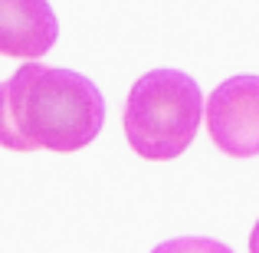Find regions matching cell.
<instances>
[{"label":"cell","instance_id":"5b68a950","mask_svg":"<svg viewBox=\"0 0 259 253\" xmlns=\"http://www.w3.org/2000/svg\"><path fill=\"white\" fill-rule=\"evenodd\" d=\"M151 253H233V250L220 240H210V237H174V240L158 243Z\"/></svg>","mask_w":259,"mask_h":253},{"label":"cell","instance_id":"277c9868","mask_svg":"<svg viewBox=\"0 0 259 253\" xmlns=\"http://www.w3.org/2000/svg\"><path fill=\"white\" fill-rule=\"evenodd\" d=\"M59 37L50 0H0V53L10 59L46 56Z\"/></svg>","mask_w":259,"mask_h":253},{"label":"cell","instance_id":"7a4b0ae2","mask_svg":"<svg viewBox=\"0 0 259 253\" xmlns=\"http://www.w3.org/2000/svg\"><path fill=\"white\" fill-rule=\"evenodd\" d=\"M207 119L200 86L181 69H151L132 86L125 102V135L135 155L148 161H171L194 141Z\"/></svg>","mask_w":259,"mask_h":253},{"label":"cell","instance_id":"6da1fadb","mask_svg":"<svg viewBox=\"0 0 259 253\" xmlns=\"http://www.w3.org/2000/svg\"><path fill=\"white\" fill-rule=\"evenodd\" d=\"M4 145L10 152H79L105 122V99L72 69L23 63L0 89Z\"/></svg>","mask_w":259,"mask_h":253},{"label":"cell","instance_id":"3957f363","mask_svg":"<svg viewBox=\"0 0 259 253\" xmlns=\"http://www.w3.org/2000/svg\"><path fill=\"white\" fill-rule=\"evenodd\" d=\"M210 141L230 158L259 155V76H230L207 99Z\"/></svg>","mask_w":259,"mask_h":253},{"label":"cell","instance_id":"8992f818","mask_svg":"<svg viewBox=\"0 0 259 253\" xmlns=\"http://www.w3.org/2000/svg\"><path fill=\"white\" fill-rule=\"evenodd\" d=\"M249 253H259V221H256L253 234H249Z\"/></svg>","mask_w":259,"mask_h":253}]
</instances>
